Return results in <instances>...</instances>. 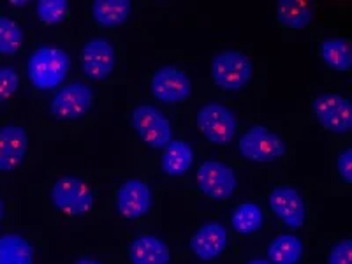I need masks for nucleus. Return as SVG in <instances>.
I'll list each match as a JSON object with an SVG mask.
<instances>
[{
  "mask_svg": "<svg viewBox=\"0 0 352 264\" xmlns=\"http://www.w3.org/2000/svg\"><path fill=\"white\" fill-rule=\"evenodd\" d=\"M72 71V56L62 46L43 43L27 53L23 81L37 94H53L67 83Z\"/></svg>",
  "mask_w": 352,
  "mask_h": 264,
  "instance_id": "obj_1",
  "label": "nucleus"
},
{
  "mask_svg": "<svg viewBox=\"0 0 352 264\" xmlns=\"http://www.w3.org/2000/svg\"><path fill=\"white\" fill-rule=\"evenodd\" d=\"M50 208L67 219H78L96 206V194L85 178L78 175H60L48 187Z\"/></svg>",
  "mask_w": 352,
  "mask_h": 264,
  "instance_id": "obj_2",
  "label": "nucleus"
},
{
  "mask_svg": "<svg viewBox=\"0 0 352 264\" xmlns=\"http://www.w3.org/2000/svg\"><path fill=\"white\" fill-rule=\"evenodd\" d=\"M210 78L220 92L238 94L243 92L252 83L256 65L250 55L241 50H220L210 60Z\"/></svg>",
  "mask_w": 352,
  "mask_h": 264,
  "instance_id": "obj_3",
  "label": "nucleus"
},
{
  "mask_svg": "<svg viewBox=\"0 0 352 264\" xmlns=\"http://www.w3.org/2000/svg\"><path fill=\"white\" fill-rule=\"evenodd\" d=\"M94 104H96V90L92 85L83 80H71L50 94L46 113L52 120L69 124L85 118L92 111Z\"/></svg>",
  "mask_w": 352,
  "mask_h": 264,
  "instance_id": "obj_4",
  "label": "nucleus"
},
{
  "mask_svg": "<svg viewBox=\"0 0 352 264\" xmlns=\"http://www.w3.org/2000/svg\"><path fill=\"white\" fill-rule=\"evenodd\" d=\"M194 124L201 136L215 146L231 144L238 138L240 118L231 106L220 100H208L196 109Z\"/></svg>",
  "mask_w": 352,
  "mask_h": 264,
  "instance_id": "obj_5",
  "label": "nucleus"
},
{
  "mask_svg": "<svg viewBox=\"0 0 352 264\" xmlns=\"http://www.w3.org/2000/svg\"><path fill=\"white\" fill-rule=\"evenodd\" d=\"M118 50L108 36H92L83 41L78 52V69L81 76L92 83H102L116 72Z\"/></svg>",
  "mask_w": 352,
  "mask_h": 264,
  "instance_id": "obj_6",
  "label": "nucleus"
},
{
  "mask_svg": "<svg viewBox=\"0 0 352 264\" xmlns=\"http://www.w3.org/2000/svg\"><path fill=\"white\" fill-rule=\"evenodd\" d=\"M236 152L254 164H273L287 152L284 138L268 125L254 124L236 138Z\"/></svg>",
  "mask_w": 352,
  "mask_h": 264,
  "instance_id": "obj_7",
  "label": "nucleus"
},
{
  "mask_svg": "<svg viewBox=\"0 0 352 264\" xmlns=\"http://www.w3.org/2000/svg\"><path fill=\"white\" fill-rule=\"evenodd\" d=\"M131 127L138 140L153 152H160L175 140L171 118L152 102H140L131 109Z\"/></svg>",
  "mask_w": 352,
  "mask_h": 264,
  "instance_id": "obj_8",
  "label": "nucleus"
},
{
  "mask_svg": "<svg viewBox=\"0 0 352 264\" xmlns=\"http://www.w3.org/2000/svg\"><path fill=\"white\" fill-rule=\"evenodd\" d=\"M238 184L240 178L236 169L226 160L206 159L197 166L196 185L206 199L217 203L231 199L236 194Z\"/></svg>",
  "mask_w": 352,
  "mask_h": 264,
  "instance_id": "obj_9",
  "label": "nucleus"
},
{
  "mask_svg": "<svg viewBox=\"0 0 352 264\" xmlns=\"http://www.w3.org/2000/svg\"><path fill=\"white\" fill-rule=\"evenodd\" d=\"M150 96L160 104H184L194 92L192 78L180 65L164 64L152 72L148 83Z\"/></svg>",
  "mask_w": 352,
  "mask_h": 264,
  "instance_id": "obj_10",
  "label": "nucleus"
},
{
  "mask_svg": "<svg viewBox=\"0 0 352 264\" xmlns=\"http://www.w3.org/2000/svg\"><path fill=\"white\" fill-rule=\"evenodd\" d=\"M32 150V132L25 124L8 120L0 124V175L23 169Z\"/></svg>",
  "mask_w": 352,
  "mask_h": 264,
  "instance_id": "obj_11",
  "label": "nucleus"
},
{
  "mask_svg": "<svg viewBox=\"0 0 352 264\" xmlns=\"http://www.w3.org/2000/svg\"><path fill=\"white\" fill-rule=\"evenodd\" d=\"M312 115L320 129L344 136L352 131V104L340 92H320L312 100Z\"/></svg>",
  "mask_w": 352,
  "mask_h": 264,
  "instance_id": "obj_12",
  "label": "nucleus"
},
{
  "mask_svg": "<svg viewBox=\"0 0 352 264\" xmlns=\"http://www.w3.org/2000/svg\"><path fill=\"white\" fill-rule=\"evenodd\" d=\"M153 206V190L143 178H127L116 188L115 208L125 220H140L150 213Z\"/></svg>",
  "mask_w": 352,
  "mask_h": 264,
  "instance_id": "obj_13",
  "label": "nucleus"
},
{
  "mask_svg": "<svg viewBox=\"0 0 352 264\" xmlns=\"http://www.w3.org/2000/svg\"><path fill=\"white\" fill-rule=\"evenodd\" d=\"M268 208L289 229H301L307 222V203L300 188L276 185L268 194Z\"/></svg>",
  "mask_w": 352,
  "mask_h": 264,
  "instance_id": "obj_14",
  "label": "nucleus"
},
{
  "mask_svg": "<svg viewBox=\"0 0 352 264\" xmlns=\"http://www.w3.org/2000/svg\"><path fill=\"white\" fill-rule=\"evenodd\" d=\"M229 247V229L219 220H206L188 238V250L197 261L212 263Z\"/></svg>",
  "mask_w": 352,
  "mask_h": 264,
  "instance_id": "obj_15",
  "label": "nucleus"
},
{
  "mask_svg": "<svg viewBox=\"0 0 352 264\" xmlns=\"http://www.w3.org/2000/svg\"><path fill=\"white\" fill-rule=\"evenodd\" d=\"M129 263L131 264H173V250L164 238L144 232L129 243Z\"/></svg>",
  "mask_w": 352,
  "mask_h": 264,
  "instance_id": "obj_16",
  "label": "nucleus"
},
{
  "mask_svg": "<svg viewBox=\"0 0 352 264\" xmlns=\"http://www.w3.org/2000/svg\"><path fill=\"white\" fill-rule=\"evenodd\" d=\"M0 264H37L36 241L27 232L8 229L0 232Z\"/></svg>",
  "mask_w": 352,
  "mask_h": 264,
  "instance_id": "obj_17",
  "label": "nucleus"
},
{
  "mask_svg": "<svg viewBox=\"0 0 352 264\" xmlns=\"http://www.w3.org/2000/svg\"><path fill=\"white\" fill-rule=\"evenodd\" d=\"M27 43V30L20 18L11 11H0V62L20 56Z\"/></svg>",
  "mask_w": 352,
  "mask_h": 264,
  "instance_id": "obj_18",
  "label": "nucleus"
},
{
  "mask_svg": "<svg viewBox=\"0 0 352 264\" xmlns=\"http://www.w3.org/2000/svg\"><path fill=\"white\" fill-rule=\"evenodd\" d=\"M194 160L192 144L185 140H173L160 150V171L171 178H180L192 169Z\"/></svg>",
  "mask_w": 352,
  "mask_h": 264,
  "instance_id": "obj_19",
  "label": "nucleus"
},
{
  "mask_svg": "<svg viewBox=\"0 0 352 264\" xmlns=\"http://www.w3.org/2000/svg\"><path fill=\"white\" fill-rule=\"evenodd\" d=\"M134 6L131 0H94L90 4V16L99 28L113 30L127 23Z\"/></svg>",
  "mask_w": 352,
  "mask_h": 264,
  "instance_id": "obj_20",
  "label": "nucleus"
},
{
  "mask_svg": "<svg viewBox=\"0 0 352 264\" xmlns=\"http://www.w3.org/2000/svg\"><path fill=\"white\" fill-rule=\"evenodd\" d=\"M316 6L308 0H278L275 4V20L278 27L303 30L314 23Z\"/></svg>",
  "mask_w": 352,
  "mask_h": 264,
  "instance_id": "obj_21",
  "label": "nucleus"
},
{
  "mask_svg": "<svg viewBox=\"0 0 352 264\" xmlns=\"http://www.w3.org/2000/svg\"><path fill=\"white\" fill-rule=\"evenodd\" d=\"M317 55L320 62L335 72H351L352 69V46L347 37L329 36L320 41L317 46Z\"/></svg>",
  "mask_w": 352,
  "mask_h": 264,
  "instance_id": "obj_22",
  "label": "nucleus"
},
{
  "mask_svg": "<svg viewBox=\"0 0 352 264\" xmlns=\"http://www.w3.org/2000/svg\"><path fill=\"white\" fill-rule=\"evenodd\" d=\"M303 254V240L294 232L276 234L266 247V259L272 264H300Z\"/></svg>",
  "mask_w": 352,
  "mask_h": 264,
  "instance_id": "obj_23",
  "label": "nucleus"
},
{
  "mask_svg": "<svg viewBox=\"0 0 352 264\" xmlns=\"http://www.w3.org/2000/svg\"><path fill=\"white\" fill-rule=\"evenodd\" d=\"M232 231L240 236H252L263 229L264 210L256 201H241L232 208L229 217Z\"/></svg>",
  "mask_w": 352,
  "mask_h": 264,
  "instance_id": "obj_24",
  "label": "nucleus"
},
{
  "mask_svg": "<svg viewBox=\"0 0 352 264\" xmlns=\"http://www.w3.org/2000/svg\"><path fill=\"white\" fill-rule=\"evenodd\" d=\"M30 8L36 21L44 28L60 27L71 16V2L67 0H37Z\"/></svg>",
  "mask_w": 352,
  "mask_h": 264,
  "instance_id": "obj_25",
  "label": "nucleus"
},
{
  "mask_svg": "<svg viewBox=\"0 0 352 264\" xmlns=\"http://www.w3.org/2000/svg\"><path fill=\"white\" fill-rule=\"evenodd\" d=\"M23 87L21 69L12 62H0V108L16 99Z\"/></svg>",
  "mask_w": 352,
  "mask_h": 264,
  "instance_id": "obj_26",
  "label": "nucleus"
},
{
  "mask_svg": "<svg viewBox=\"0 0 352 264\" xmlns=\"http://www.w3.org/2000/svg\"><path fill=\"white\" fill-rule=\"evenodd\" d=\"M328 264H352V240L342 238L331 245L328 252Z\"/></svg>",
  "mask_w": 352,
  "mask_h": 264,
  "instance_id": "obj_27",
  "label": "nucleus"
},
{
  "mask_svg": "<svg viewBox=\"0 0 352 264\" xmlns=\"http://www.w3.org/2000/svg\"><path fill=\"white\" fill-rule=\"evenodd\" d=\"M335 171L336 175L340 176V180L344 184L351 185L352 184V148L351 146H345L338 152L335 159Z\"/></svg>",
  "mask_w": 352,
  "mask_h": 264,
  "instance_id": "obj_28",
  "label": "nucleus"
},
{
  "mask_svg": "<svg viewBox=\"0 0 352 264\" xmlns=\"http://www.w3.org/2000/svg\"><path fill=\"white\" fill-rule=\"evenodd\" d=\"M6 8H9L8 11L14 12V11H21V9H27L32 6V2H28V0H9V2H6Z\"/></svg>",
  "mask_w": 352,
  "mask_h": 264,
  "instance_id": "obj_29",
  "label": "nucleus"
},
{
  "mask_svg": "<svg viewBox=\"0 0 352 264\" xmlns=\"http://www.w3.org/2000/svg\"><path fill=\"white\" fill-rule=\"evenodd\" d=\"M71 264H106V263H102V261L97 259V257H92V256H80L72 261Z\"/></svg>",
  "mask_w": 352,
  "mask_h": 264,
  "instance_id": "obj_30",
  "label": "nucleus"
},
{
  "mask_svg": "<svg viewBox=\"0 0 352 264\" xmlns=\"http://www.w3.org/2000/svg\"><path fill=\"white\" fill-rule=\"evenodd\" d=\"M8 212H9V206H8V199L2 192H0V224L8 219Z\"/></svg>",
  "mask_w": 352,
  "mask_h": 264,
  "instance_id": "obj_31",
  "label": "nucleus"
},
{
  "mask_svg": "<svg viewBox=\"0 0 352 264\" xmlns=\"http://www.w3.org/2000/svg\"><path fill=\"white\" fill-rule=\"evenodd\" d=\"M245 264H272L266 257H254V259H248Z\"/></svg>",
  "mask_w": 352,
  "mask_h": 264,
  "instance_id": "obj_32",
  "label": "nucleus"
}]
</instances>
